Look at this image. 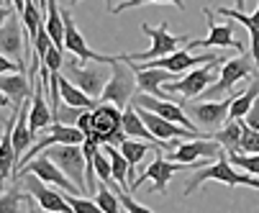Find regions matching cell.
<instances>
[{
    "instance_id": "cell-39",
    "label": "cell",
    "mask_w": 259,
    "mask_h": 213,
    "mask_svg": "<svg viewBox=\"0 0 259 213\" xmlns=\"http://www.w3.org/2000/svg\"><path fill=\"white\" fill-rule=\"evenodd\" d=\"M152 3H172V6H177V11H185L182 0H152Z\"/></svg>"
},
{
    "instance_id": "cell-1",
    "label": "cell",
    "mask_w": 259,
    "mask_h": 213,
    "mask_svg": "<svg viewBox=\"0 0 259 213\" xmlns=\"http://www.w3.org/2000/svg\"><path fill=\"white\" fill-rule=\"evenodd\" d=\"M210 180H215V183H224V185H229V188L246 185V188L259 190V177H254V175H249V172H246V175L236 172V169H234V164L226 159V152H224L218 159H213L210 164H203V167L193 169V175H190L188 185L182 188V195H185V198H190V195H193L200 185H205V183H210Z\"/></svg>"
},
{
    "instance_id": "cell-34",
    "label": "cell",
    "mask_w": 259,
    "mask_h": 213,
    "mask_svg": "<svg viewBox=\"0 0 259 213\" xmlns=\"http://www.w3.org/2000/svg\"><path fill=\"white\" fill-rule=\"evenodd\" d=\"M239 152H259V129H249L244 123V134H241V149Z\"/></svg>"
},
{
    "instance_id": "cell-4",
    "label": "cell",
    "mask_w": 259,
    "mask_h": 213,
    "mask_svg": "<svg viewBox=\"0 0 259 213\" xmlns=\"http://www.w3.org/2000/svg\"><path fill=\"white\" fill-rule=\"evenodd\" d=\"M226 59H213L208 64H200V67H193V72H185L182 77L172 80V82H164L162 85V95L169 98V95H177V98H195V95H203L208 85H213L218 80V72L215 69L224 64Z\"/></svg>"
},
{
    "instance_id": "cell-6",
    "label": "cell",
    "mask_w": 259,
    "mask_h": 213,
    "mask_svg": "<svg viewBox=\"0 0 259 213\" xmlns=\"http://www.w3.org/2000/svg\"><path fill=\"white\" fill-rule=\"evenodd\" d=\"M44 152L59 164V169L69 177V180L80 188V193H88L82 144H54V147H49V149H44Z\"/></svg>"
},
{
    "instance_id": "cell-32",
    "label": "cell",
    "mask_w": 259,
    "mask_h": 213,
    "mask_svg": "<svg viewBox=\"0 0 259 213\" xmlns=\"http://www.w3.org/2000/svg\"><path fill=\"white\" fill-rule=\"evenodd\" d=\"M82 111H85V108H80V105H69V103H67L64 108H57V111H54V121H57V123H67V126H75Z\"/></svg>"
},
{
    "instance_id": "cell-35",
    "label": "cell",
    "mask_w": 259,
    "mask_h": 213,
    "mask_svg": "<svg viewBox=\"0 0 259 213\" xmlns=\"http://www.w3.org/2000/svg\"><path fill=\"white\" fill-rule=\"evenodd\" d=\"M241 121H244L249 129H259V98L251 103V108L246 111V116H244Z\"/></svg>"
},
{
    "instance_id": "cell-27",
    "label": "cell",
    "mask_w": 259,
    "mask_h": 213,
    "mask_svg": "<svg viewBox=\"0 0 259 213\" xmlns=\"http://www.w3.org/2000/svg\"><path fill=\"white\" fill-rule=\"evenodd\" d=\"M23 185L18 177H13V185L3 193L0 190V213H18L21 210V198H23Z\"/></svg>"
},
{
    "instance_id": "cell-31",
    "label": "cell",
    "mask_w": 259,
    "mask_h": 213,
    "mask_svg": "<svg viewBox=\"0 0 259 213\" xmlns=\"http://www.w3.org/2000/svg\"><path fill=\"white\" fill-rule=\"evenodd\" d=\"M64 198H67V203L72 205V210H77V213H82V210H85V213H100V205L95 203V198H93V200L85 198V195L80 198V193H67Z\"/></svg>"
},
{
    "instance_id": "cell-17",
    "label": "cell",
    "mask_w": 259,
    "mask_h": 213,
    "mask_svg": "<svg viewBox=\"0 0 259 213\" xmlns=\"http://www.w3.org/2000/svg\"><path fill=\"white\" fill-rule=\"evenodd\" d=\"M16 116L18 113H13L6 121V129L0 131V190H3V183L8 180V177H13L16 164H18V152L13 147V123H16Z\"/></svg>"
},
{
    "instance_id": "cell-3",
    "label": "cell",
    "mask_w": 259,
    "mask_h": 213,
    "mask_svg": "<svg viewBox=\"0 0 259 213\" xmlns=\"http://www.w3.org/2000/svg\"><path fill=\"white\" fill-rule=\"evenodd\" d=\"M67 77L75 82L82 93H88L90 98H100L105 82L110 80V64L108 62H98V59H67Z\"/></svg>"
},
{
    "instance_id": "cell-40",
    "label": "cell",
    "mask_w": 259,
    "mask_h": 213,
    "mask_svg": "<svg viewBox=\"0 0 259 213\" xmlns=\"http://www.w3.org/2000/svg\"><path fill=\"white\" fill-rule=\"evenodd\" d=\"M69 3H72V6H77L80 0H69ZM105 6H108V11H113V0H105Z\"/></svg>"
},
{
    "instance_id": "cell-25",
    "label": "cell",
    "mask_w": 259,
    "mask_h": 213,
    "mask_svg": "<svg viewBox=\"0 0 259 213\" xmlns=\"http://www.w3.org/2000/svg\"><path fill=\"white\" fill-rule=\"evenodd\" d=\"M44 26L49 31L52 41L64 52V21H62V8L57 0H47V18H44Z\"/></svg>"
},
{
    "instance_id": "cell-23",
    "label": "cell",
    "mask_w": 259,
    "mask_h": 213,
    "mask_svg": "<svg viewBox=\"0 0 259 213\" xmlns=\"http://www.w3.org/2000/svg\"><path fill=\"white\" fill-rule=\"evenodd\" d=\"M108 157H110V169H113V183L121 188V190H131V183H128V162L126 157L121 154V149L116 144H100Z\"/></svg>"
},
{
    "instance_id": "cell-14",
    "label": "cell",
    "mask_w": 259,
    "mask_h": 213,
    "mask_svg": "<svg viewBox=\"0 0 259 213\" xmlns=\"http://www.w3.org/2000/svg\"><path fill=\"white\" fill-rule=\"evenodd\" d=\"M18 172H33V175H39L44 183H49V185H57V188H62L64 193H80V188L69 180V177L59 169V164L49 157V154H36L33 159H28ZM16 172V175H18Z\"/></svg>"
},
{
    "instance_id": "cell-24",
    "label": "cell",
    "mask_w": 259,
    "mask_h": 213,
    "mask_svg": "<svg viewBox=\"0 0 259 213\" xmlns=\"http://www.w3.org/2000/svg\"><path fill=\"white\" fill-rule=\"evenodd\" d=\"M59 95H62L64 103H69V105H80V108H95V105H98L95 98H90L88 93H82V90H80L75 82H72L67 75H64V77L59 75Z\"/></svg>"
},
{
    "instance_id": "cell-38",
    "label": "cell",
    "mask_w": 259,
    "mask_h": 213,
    "mask_svg": "<svg viewBox=\"0 0 259 213\" xmlns=\"http://www.w3.org/2000/svg\"><path fill=\"white\" fill-rule=\"evenodd\" d=\"M13 11H16L13 6H0V26H3V23L11 18V13H13Z\"/></svg>"
},
{
    "instance_id": "cell-41",
    "label": "cell",
    "mask_w": 259,
    "mask_h": 213,
    "mask_svg": "<svg viewBox=\"0 0 259 213\" xmlns=\"http://www.w3.org/2000/svg\"><path fill=\"white\" fill-rule=\"evenodd\" d=\"M8 103H11L8 95H6V93H0V105H8Z\"/></svg>"
},
{
    "instance_id": "cell-5",
    "label": "cell",
    "mask_w": 259,
    "mask_h": 213,
    "mask_svg": "<svg viewBox=\"0 0 259 213\" xmlns=\"http://www.w3.org/2000/svg\"><path fill=\"white\" fill-rule=\"evenodd\" d=\"M93 134L100 144H121L126 139V131H123V113L118 105L113 103H98L93 108Z\"/></svg>"
},
{
    "instance_id": "cell-19",
    "label": "cell",
    "mask_w": 259,
    "mask_h": 213,
    "mask_svg": "<svg viewBox=\"0 0 259 213\" xmlns=\"http://www.w3.org/2000/svg\"><path fill=\"white\" fill-rule=\"evenodd\" d=\"M218 16H224V18H231V21H239L241 26H246V31H249V39H251V59H254V64H256V72H259V6H256V11L251 13V16H246L244 11H239V8H218L215 11Z\"/></svg>"
},
{
    "instance_id": "cell-18",
    "label": "cell",
    "mask_w": 259,
    "mask_h": 213,
    "mask_svg": "<svg viewBox=\"0 0 259 213\" xmlns=\"http://www.w3.org/2000/svg\"><path fill=\"white\" fill-rule=\"evenodd\" d=\"M52 123H54V111L44 98L41 82H36V88L31 93V105H28V126L36 134V131H47Z\"/></svg>"
},
{
    "instance_id": "cell-36",
    "label": "cell",
    "mask_w": 259,
    "mask_h": 213,
    "mask_svg": "<svg viewBox=\"0 0 259 213\" xmlns=\"http://www.w3.org/2000/svg\"><path fill=\"white\" fill-rule=\"evenodd\" d=\"M6 72H23V69H21L18 62H13L11 57L0 54V75H6Z\"/></svg>"
},
{
    "instance_id": "cell-12",
    "label": "cell",
    "mask_w": 259,
    "mask_h": 213,
    "mask_svg": "<svg viewBox=\"0 0 259 213\" xmlns=\"http://www.w3.org/2000/svg\"><path fill=\"white\" fill-rule=\"evenodd\" d=\"M131 103L139 105V108H146V111H152V113L167 118V121H175V123L190 129V131H198V126H195V121L188 116V111L180 108V105L172 103V100H162L159 95H152V93H136Z\"/></svg>"
},
{
    "instance_id": "cell-42",
    "label": "cell",
    "mask_w": 259,
    "mask_h": 213,
    "mask_svg": "<svg viewBox=\"0 0 259 213\" xmlns=\"http://www.w3.org/2000/svg\"><path fill=\"white\" fill-rule=\"evenodd\" d=\"M244 3H246V0H236V8H239V11H244Z\"/></svg>"
},
{
    "instance_id": "cell-21",
    "label": "cell",
    "mask_w": 259,
    "mask_h": 213,
    "mask_svg": "<svg viewBox=\"0 0 259 213\" xmlns=\"http://www.w3.org/2000/svg\"><path fill=\"white\" fill-rule=\"evenodd\" d=\"M241 134H244V121L241 118H229L218 131H213L210 136L224 147L226 154H234L241 149Z\"/></svg>"
},
{
    "instance_id": "cell-29",
    "label": "cell",
    "mask_w": 259,
    "mask_h": 213,
    "mask_svg": "<svg viewBox=\"0 0 259 213\" xmlns=\"http://www.w3.org/2000/svg\"><path fill=\"white\" fill-rule=\"evenodd\" d=\"M229 162L234 167H241L244 172L259 177V152H234V154H229Z\"/></svg>"
},
{
    "instance_id": "cell-28",
    "label": "cell",
    "mask_w": 259,
    "mask_h": 213,
    "mask_svg": "<svg viewBox=\"0 0 259 213\" xmlns=\"http://www.w3.org/2000/svg\"><path fill=\"white\" fill-rule=\"evenodd\" d=\"M93 198H95V203L100 205L103 213H121V210H123L118 193H113L110 188H105V183H100V188H98V193H95Z\"/></svg>"
},
{
    "instance_id": "cell-33",
    "label": "cell",
    "mask_w": 259,
    "mask_h": 213,
    "mask_svg": "<svg viewBox=\"0 0 259 213\" xmlns=\"http://www.w3.org/2000/svg\"><path fill=\"white\" fill-rule=\"evenodd\" d=\"M118 198H121V208H123V210H128V213H152V210H154V208L144 205V203H136V200H134V195H131V190L118 193Z\"/></svg>"
},
{
    "instance_id": "cell-22",
    "label": "cell",
    "mask_w": 259,
    "mask_h": 213,
    "mask_svg": "<svg viewBox=\"0 0 259 213\" xmlns=\"http://www.w3.org/2000/svg\"><path fill=\"white\" fill-rule=\"evenodd\" d=\"M118 149H121V154L126 157V162H128V180L134 183L136 180V164L144 159V154L149 152V141H144V139H131V136H126L121 144H118Z\"/></svg>"
},
{
    "instance_id": "cell-16",
    "label": "cell",
    "mask_w": 259,
    "mask_h": 213,
    "mask_svg": "<svg viewBox=\"0 0 259 213\" xmlns=\"http://www.w3.org/2000/svg\"><path fill=\"white\" fill-rule=\"evenodd\" d=\"M134 62V59H131ZM134 72H136V85L141 93H152V95H162V85L177 80V72H169V69L162 67H144L139 62H134Z\"/></svg>"
},
{
    "instance_id": "cell-37",
    "label": "cell",
    "mask_w": 259,
    "mask_h": 213,
    "mask_svg": "<svg viewBox=\"0 0 259 213\" xmlns=\"http://www.w3.org/2000/svg\"><path fill=\"white\" fill-rule=\"evenodd\" d=\"M146 3H152V0H126V3H121V6H113L110 13H121V11H128L134 6H146Z\"/></svg>"
},
{
    "instance_id": "cell-26",
    "label": "cell",
    "mask_w": 259,
    "mask_h": 213,
    "mask_svg": "<svg viewBox=\"0 0 259 213\" xmlns=\"http://www.w3.org/2000/svg\"><path fill=\"white\" fill-rule=\"evenodd\" d=\"M259 98V80H254L246 90L236 93L234 100H231V108H229V118H244L246 111L251 108V103Z\"/></svg>"
},
{
    "instance_id": "cell-11",
    "label": "cell",
    "mask_w": 259,
    "mask_h": 213,
    "mask_svg": "<svg viewBox=\"0 0 259 213\" xmlns=\"http://www.w3.org/2000/svg\"><path fill=\"white\" fill-rule=\"evenodd\" d=\"M221 154H224V147H221L213 136H198V139H182L180 144L164 157H169L175 162L193 164V162L205 159V157L208 159H218Z\"/></svg>"
},
{
    "instance_id": "cell-20",
    "label": "cell",
    "mask_w": 259,
    "mask_h": 213,
    "mask_svg": "<svg viewBox=\"0 0 259 213\" xmlns=\"http://www.w3.org/2000/svg\"><path fill=\"white\" fill-rule=\"evenodd\" d=\"M0 93H6L11 105H13V113L21 111L23 100L33 93L31 88V77H26L23 72H16V75H0Z\"/></svg>"
},
{
    "instance_id": "cell-10",
    "label": "cell",
    "mask_w": 259,
    "mask_h": 213,
    "mask_svg": "<svg viewBox=\"0 0 259 213\" xmlns=\"http://www.w3.org/2000/svg\"><path fill=\"white\" fill-rule=\"evenodd\" d=\"M0 54L11 57L13 62H18V67L23 72L26 69V54H28V47H26V31H23V21L21 16L13 11L11 18L0 26Z\"/></svg>"
},
{
    "instance_id": "cell-8",
    "label": "cell",
    "mask_w": 259,
    "mask_h": 213,
    "mask_svg": "<svg viewBox=\"0 0 259 213\" xmlns=\"http://www.w3.org/2000/svg\"><path fill=\"white\" fill-rule=\"evenodd\" d=\"M16 177L21 180L23 190L36 200V205H39L41 210H49V213H69L72 210V205L67 203V198L59 195L57 190H52L49 183H44L39 175H33V172H18Z\"/></svg>"
},
{
    "instance_id": "cell-15",
    "label": "cell",
    "mask_w": 259,
    "mask_h": 213,
    "mask_svg": "<svg viewBox=\"0 0 259 213\" xmlns=\"http://www.w3.org/2000/svg\"><path fill=\"white\" fill-rule=\"evenodd\" d=\"M231 100H234V95L226 98V100H218V103H213V100H203V103H193V105H188L185 111H188V116H190L198 126H203V129H218V126H224V123L229 121Z\"/></svg>"
},
{
    "instance_id": "cell-13",
    "label": "cell",
    "mask_w": 259,
    "mask_h": 213,
    "mask_svg": "<svg viewBox=\"0 0 259 213\" xmlns=\"http://www.w3.org/2000/svg\"><path fill=\"white\" fill-rule=\"evenodd\" d=\"M203 16L208 18V36L205 39H190L188 41V49H213V47H221V49H226V47H231V49H236V52H244V47H241V41H236L234 39V23H215L213 21V11L210 8H203Z\"/></svg>"
},
{
    "instance_id": "cell-9",
    "label": "cell",
    "mask_w": 259,
    "mask_h": 213,
    "mask_svg": "<svg viewBox=\"0 0 259 213\" xmlns=\"http://www.w3.org/2000/svg\"><path fill=\"white\" fill-rule=\"evenodd\" d=\"M251 62H254L251 54H241V57H236V59L224 62V64H221V72H218V80H215L213 85H208L203 95H205V98H215V95L231 93L239 80H246L249 75L256 72Z\"/></svg>"
},
{
    "instance_id": "cell-2",
    "label": "cell",
    "mask_w": 259,
    "mask_h": 213,
    "mask_svg": "<svg viewBox=\"0 0 259 213\" xmlns=\"http://www.w3.org/2000/svg\"><path fill=\"white\" fill-rule=\"evenodd\" d=\"M136 72H134V62L128 59V54H113L110 59V80L103 88V100L126 108L136 95Z\"/></svg>"
},
{
    "instance_id": "cell-7",
    "label": "cell",
    "mask_w": 259,
    "mask_h": 213,
    "mask_svg": "<svg viewBox=\"0 0 259 213\" xmlns=\"http://www.w3.org/2000/svg\"><path fill=\"white\" fill-rule=\"evenodd\" d=\"M139 28H141V33L152 36V49L149 52H128V59H134V62H149V59L172 54L180 44H188V36H185V33H180V36L169 33V23L167 21H162L157 28H152L149 23H141Z\"/></svg>"
},
{
    "instance_id": "cell-43",
    "label": "cell",
    "mask_w": 259,
    "mask_h": 213,
    "mask_svg": "<svg viewBox=\"0 0 259 213\" xmlns=\"http://www.w3.org/2000/svg\"><path fill=\"white\" fill-rule=\"evenodd\" d=\"M41 6H44V8H47V0H41Z\"/></svg>"
},
{
    "instance_id": "cell-30",
    "label": "cell",
    "mask_w": 259,
    "mask_h": 213,
    "mask_svg": "<svg viewBox=\"0 0 259 213\" xmlns=\"http://www.w3.org/2000/svg\"><path fill=\"white\" fill-rule=\"evenodd\" d=\"M93 167H95V177L100 183H113V169H110V157H108V152L100 147L98 152H95V157H93Z\"/></svg>"
}]
</instances>
